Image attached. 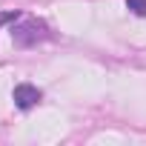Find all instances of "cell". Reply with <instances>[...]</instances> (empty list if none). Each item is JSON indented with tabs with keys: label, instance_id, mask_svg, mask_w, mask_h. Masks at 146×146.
<instances>
[{
	"label": "cell",
	"instance_id": "1",
	"mask_svg": "<svg viewBox=\"0 0 146 146\" xmlns=\"http://www.w3.org/2000/svg\"><path fill=\"white\" fill-rule=\"evenodd\" d=\"M12 37H15L17 46H35L37 40L49 37V29H46V23L37 20V17H23L20 26H12Z\"/></svg>",
	"mask_w": 146,
	"mask_h": 146
},
{
	"label": "cell",
	"instance_id": "2",
	"mask_svg": "<svg viewBox=\"0 0 146 146\" xmlns=\"http://www.w3.org/2000/svg\"><path fill=\"white\" fill-rule=\"evenodd\" d=\"M15 106L17 109H32V106H37V100H40V89L37 86H32V83H20V86H15Z\"/></svg>",
	"mask_w": 146,
	"mask_h": 146
},
{
	"label": "cell",
	"instance_id": "3",
	"mask_svg": "<svg viewBox=\"0 0 146 146\" xmlns=\"http://www.w3.org/2000/svg\"><path fill=\"white\" fill-rule=\"evenodd\" d=\"M126 6H129L137 17H146V0H126Z\"/></svg>",
	"mask_w": 146,
	"mask_h": 146
}]
</instances>
